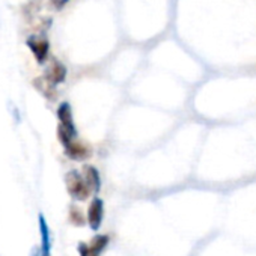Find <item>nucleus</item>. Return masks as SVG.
Masks as SVG:
<instances>
[{
	"label": "nucleus",
	"mask_w": 256,
	"mask_h": 256,
	"mask_svg": "<svg viewBox=\"0 0 256 256\" xmlns=\"http://www.w3.org/2000/svg\"><path fill=\"white\" fill-rule=\"evenodd\" d=\"M58 118H59V126H58V138L60 140V144L65 146H68L77 136V128L74 125V119H72V110L70 102L64 101L59 104L58 107Z\"/></svg>",
	"instance_id": "1"
},
{
	"label": "nucleus",
	"mask_w": 256,
	"mask_h": 256,
	"mask_svg": "<svg viewBox=\"0 0 256 256\" xmlns=\"http://www.w3.org/2000/svg\"><path fill=\"white\" fill-rule=\"evenodd\" d=\"M65 182H66V190L70 193V196L74 199V200H86L92 190L90 187L88 186L84 176L78 172V170H70L65 176Z\"/></svg>",
	"instance_id": "2"
},
{
	"label": "nucleus",
	"mask_w": 256,
	"mask_h": 256,
	"mask_svg": "<svg viewBox=\"0 0 256 256\" xmlns=\"http://www.w3.org/2000/svg\"><path fill=\"white\" fill-rule=\"evenodd\" d=\"M104 218V202L100 198H94L88 208V224L92 230H98L101 228Z\"/></svg>",
	"instance_id": "3"
},
{
	"label": "nucleus",
	"mask_w": 256,
	"mask_h": 256,
	"mask_svg": "<svg viewBox=\"0 0 256 256\" xmlns=\"http://www.w3.org/2000/svg\"><path fill=\"white\" fill-rule=\"evenodd\" d=\"M28 46L32 50V53L35 54L38 64H44L48 56V48H50L48 41L42 36H30L28 40Z\"/></svg>",
	"instance_id": "4"
},
{
	"label": "nucleus",
	"mask_w": 256,
	"mask_h": 256,
	"mask_svg": "<svg viewBox=\"0 0 256 256\" xmlns=\"http://www.w3.org/2000/svg\"><path fill=\"white\" fill-rule=\"evenodd\" d=\"M38 222H40V234H41L40 253L41 256H52V234H50V228L47 224L44 214L38 216Z\"/></svg>",
	"instance_id": "5"
},
{
	"label": "nucleus",
	"mask_w": 256,
	"mask_h": 256,
	"mask_svg": "<svg viewBox=\"0 0 256 256\" xmlns=\"http://www.w3.org/2000/svg\"><path fill=\"white\" fill-rule=\"evenodd\" d=\"M65 154L72 160L82 162V160L89 158L92 151H90V148L88 145H83V144H78V142L72 140L68 146H65Z\"/></svg>",
	"instance_id": "6"
},
{
	"label": "nucleus",
	"mask_w": 256,
	"mask_h": 256,
	"mask_svg": "<svg viewBox=\"0 0 256 256\" xmlns=\"http://www.w3.org/2000/svg\"><path fill=\"white\" fill-rule=\"evenodd\" d=\"M50 82H53L54 84L64 83L66 78V68L62 62L59 60H53L52 65L47 70V76H46Z\"/></svg>",
	"instance_id": "7"
},
{
	"label": "nucleus",
	"mask_w": 256,
	"mask_h": 256,
	"mask_svg": "<svg viewBox=\"0 0 256 256\" xmlns=\"http://www.w3.org/2000/svg\"><path fill=\"white\" fill-rule=\"evenodd\" d=\"M83 176L88 182V186L90 187L92 193H98L101 190V176L100 172L96 170V168L94 166H84L83 168Z\"/></svg>",
	"instance_id": "8"
},
{
	"label": "nucleus",
	"mask_w": 256,
	"mask_h": 256,
	"mask_svg": "<svg viewBox=\"0 0 256 256\" xmlns=\"http://www.w3.org/2000/svg\"><path fill=\"white\" fill-rule=\"evenodd\" d=\"M35 86L48 98V100H53L54 98V92H56V84L53 82H50L47 77H40L35 80Z\"/></svg>",
	"instance_id": "9"
},
{
	"label": "nucleus",
	"mask_w": 256,
	"mask_h": 256,
	"mask_svg": "<svg viewBox=\"0 0 256 256\" xmlns=\"http://www.w3.org/2000/svg\"><path fill=\"white\" fill-rule=\"evenodd\" d=\"M108 235H96L92 241H90V244H89V247H90V250H92V253L95 254V256H100L102 252H104V248L108 246Z\"/></svg>",
	"instance_id": "10"
},
{
	"label": "nucleus",
	"mask_w": 256,
	"mask_h": 256,
	"mask_svg": "<svg viewBox=\"0 0 256 256\" xmlns=\"http://www.w3.org/2000/svg\"><path fill=\"white\" fill-rule=\"evenodd\" d=\"M71 220H72V223L77 224V226H82V224L84 223V218H83V216H82V211L77 210L76 206L71 208Z\"/></svg>",
	"instance_id": "11"
},
{
	"label": "nucleus",
	"mask_w": 256,
	"mask_h": 256,
	"mask_svg": "<svg viewBox=\"0 0 256 256\" xmlns=\"http://www.w3.org/2000/svg\"><path fill=\"white\" fill-rule=\"evenodd\" d=\"M77 250H78V254H80V256H95V254L92 253L89 244H86V242H78Z\"/></svg>",
	"instance_id": "12"
},
{
	"label": "nucleus",
	"mask_w": 256,
	"mask_h": 256,
	"mask_svg": "<svg viewBox=\"0 0 256 256\" xmlns=\"http://www.w3.org/2000/svg\"><path fill=\"white\" fill-rule=\"evenodd\" d=\"M34 256H41V253H40V248H38V250L35 252V254H34Z\"/></svg>",
	"instance_id": "13"
}]
</instances>
